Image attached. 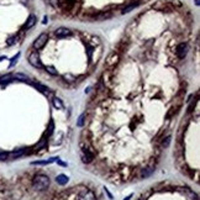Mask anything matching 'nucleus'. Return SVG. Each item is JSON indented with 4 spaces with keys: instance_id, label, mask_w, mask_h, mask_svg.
<instances>
[{
    "instance_id": "nucleus-1",
    "label": "nucleus",
    "mask_w": 200,
    "mask_h": 200,
    "mask_svg": "<svg viewBox=\"0 0 200 200\" xmlns=\"http://www.w3.org/2000/svg\"><path fill=\"white\" fill-rule=\"evenodd\" d=\"M32 185L33 188L36 190H38V192L46 190L50 187V178L47 175H45V174H36L33 177Z\"/></svg>"
},
{
    "instance_id": "nucleus-2",
    "label": "nucleus",
    "mask_w": 200,
    "mask_h": 200,
    "mask_svg": "<svg viewBox=\"0 0 200 200\" xmlns=\"http://www.w3.org/2000/svg\"><path fill=\"white\" fill-rule=\"evenodd\" d=\"M47 41H48V36H47V33H41V35L35 40V42H33V48H35V51H40V50H42V48L46 46Z\"/></svg>"
},
{
    "instance_id": "nucleus-3",
    "label": "nucleus",
    "mask_w": 200,
    "mask_h": 200,
    "mask_svg": "<svg viewBox=\"0 0 200 200\" xmlns=\"http://www.w3.org/2000/svg\"><path fill=\"white\" fill-rule=\"evenodd\" d=\"M29 63L35 68H42V63L40 60V55L37 51H32L29 56Z\"/></svg>"
},
{
    "instance_id": "nucleus-4",
    "label": "nucleus",
    "mask_w": 200,
    "mask_h": 200,
    "mask_svg": "<svg viewBox=\"0 0 200 200\" xmlns=\"http://www.w3.org/2000/svg\"><path fill=\"white\" fill-rule=\"evenodd\" d=\"M78 200H97V197L90 189H82L78 194Z\"/></svg>"
},
{
    "instance_id": "nucleus-5",
    "label": "nucleus",
    "mask_w": 200,
    "mask_h": 200,
    "mask_svg": "<svg viewBox=\"0 0 200 200\" xmlns=\"http://www.w3.org/2000/svg\"><path fill=\"white\" fill-rule=\"evenodd\" d=\"M175 53L178 56L179 60H184L187 57V53H188V45L185 42H182L177 46V50H175Z\"/></svg>"
},
{
    "instance_id": "nucleus-6",
    "label": "nucleus",
    "mask_w": 200,
    "mask_h": 200,
    "mask_svg": "<svg viewBox=\"0 0 200 200\" xmlns=\"http://www.w3.org/2000/svg\"><path fill=\"white\" fill-rule=\"evenodd\" d=\"M120 61V56L116 52H111L107 57H106V66L107 67H115Z\"/></svg>"
},
{
    "instance_id": "nucleus-7",
    "label": "nucleus",
    "mask_w": 200,
    "mask_h": 200,
    "mask_svg": "<svg viewBox=\"0 0 200 200\" xmlns=\"http://www.w3.org/2000/svg\"><path fill=\"white\" fill-rule=\"evenodd\" d=\"M55 35H56V37H58V38H64V37H69V36L72 35V31H70L69 29H67V27H58V29L55 31Z\"/></svg>"
},
{
    "instance_id": "nucleus-8",
    "label": "nucleus",
    "mask_w": 200,
    "mask_h": 200,
    "mask_svg": "<svg viewBox=\"0 0 200 200\" xmlns=\"http://www.w3.org/2000/svg\"><path fill=\"white\" fill-rule=\"evenodd\" d=\"M82 152H83V155H82V161H83L84 163H90L92 160L94 158V155H93L88 148H83Z\"/></svg>"
},
{
    "instance_id": "nucleus-9",
    "label": "nucleus",
    "mask_w": 200,
    "mask_h": 200,
    "mask_svg": "<svg viewBox=\"0 0 200 200\" xmlns=\"http://www.w3.org/2000/svg\"><path fill=\"white\" fill-rule=\"evenodd\" d=\"M36 21H37L36 15H30V16L27 17L25 25H24V30H30V29H32L33 26L36 25Z\"/></svg>"
},
{
    "instance_id": "nucleus-10",
    "label": "nucleus",
    "mask_w": 200,
    "mask_h": 200,
    "mask_svg": "<svg viewBox=\"0 0 200 200\" xmlns=\"http://www.w3.org/2000/svg\"><path fill=\"white\" fill-rule=\"evenodd\" d=\"M25 152H26V150H25V148L15 150V151H12L11 153H9V158H10V160H16V158H20L21 156H24V155H25Z\"/></svg>"
},
{
    "instance_id": "nucleus-11",
    "label": "nucleus",
    "mask_w": 200,
    "mask_h": 200,
    "mask_svg": "<svg viewBox=\"0 0 200 200\" xmlns=\"http://www.w3.org/2000/svg\"><path fill=\"white\" fill-rule=\"evenodd\" d=\"M32 85L38 90V92H41V93H43V94H46V95H50V94H51L50 89H48L46 85L41 84V83H32Z\"/></svg>"
},
{
    "instance_id": "nucleus-12",
    "label": "nucleus",
    "mask_w": 200,
    "mask_h": 200,
    "mask_svg": "<svg viewBox=\"0 0 200 200\" xmlns=\"http://www.w3.org/2000/svg\"><path fill=\"white\" fill-rule=\"evenodd\" d=\"M155 172V168L153 167H147V168H145V169H142L141 170V174H140V178L141 179H145V178H148L152 173Z\"/></svg>"
},
{
    "instance_id": "nucleus-13",
    "label": "nucleus",
    "mask_w": 200,
    "mask_h": 200,
    "mask_svg": "<svg viewBox=\"0 0 200 200\" xmlns=\"http://www.w3.org/2000/svg\"><path fill=\"white\" fill-rule=\"evenodd\" d=\"M52 105H53L57 110H63V109H64V104H63L62 99H60V98H57V97H53V98H52Z\"/></svg>"
},
{
    "instance_id": "nucleus-14",
    "label": "nucleus",
    "mask_w": 200,
    "mask_h": 200,
    "mask_svg": "<svg viewBox=\"0 0 200 200\" xmlns=\"http://www.w3.org/2000/svg\"><path fill=\"white\" fill-rule=\"evenodd\" d=\"M12 79H17V80H21V82H29L30 80L29 75H26L24 73H15V74H12Z\"/></svg>"
},
{
    "instance_id": "nucleus-15",
    "label": "nucleus",
    "mask_w": 200,
    "mask_h": 200,
    "mask_svg": "<svg viewBox=\"0 0 200 200\" xmlns=\"http://www.w3.org/2000/svg\"><path fill=\"white\" fill-rule=\"evenodd\" d=\"M68 177H67L66 174H60V175H57V178H56V182L60 184V185H66L67 183H68Z\"/></svg>"
},
{
    "instance_id": "nucleus-16",
    "label": "nucleus",
    "mask_w": 200,
    "mask_h": 200,
    "mask_svg": "<svg viewBox=\"0 0 200 200\" xmlns=\"http://www.w3.org/2000/svg\"><path fill=\"white\" fill-rule=\"evenodd\" d=\"M56 161H58V158L56 157H53V158H50V160H46V161H36V162H32V164H50V163H53V162H56Z\"/></svg>"
},
{
    "instance_id": "nucleus-17",
    "label": "nucleus",
    "mask_w": 200,
    "mask_h": 200,
    "mask_svg": "<svg viewBox=\"0 0 200 200\" xmlns=\"http://www.w3.org/2000/svg\"><path fill=\"white\" fill-rule=\"evenodd\" d=\"M45 69H46V72H47V73H50V74H52V75H58V72H57L56 67L46 66V67H45Z\"/></svg>"
},
{
    "instance_id": "nucleus-18",
    "label": "nucleus",
    "mask_w": 200,
    "mask_h": 200,
    "mask_svg": "<svg viewBox=\"0 0 200 200\" xmlns=\"http://www.w3.org/2000/svg\"><path fill=\"white\" fill-rule=\"evenodd\" d=\"M11 80H12V74H5L0 78V84L7 83V82H11Z\"/></svg>"
},
{
    "instance_id": "nucleus-19",
    "label": "nucleus",
    "mask_w": 200,
    "mask_h": 200,
    "mask_svg": "<svg viewBox=\"0 0 200 200\" xmlns=\"http://www.w3.org/2000/svg\"><path fill=\"white\" fill-rule=\"evenodd\" d=\"M85 117H87V114L85 112H83L79 117H78V121H77V125L79 126V127H82L83 125H84V121H85Z\"/></svg>"
},
{
    "instance_id": "nucleus-20",
    "label": "nucleus",
    "mask_w": 200,
    "mask_h": 200,
    "mask_svg": "<svg viewBox=\"0 0 200 200\" xmlns=\"http://www.w3.org/2000/svg\"><path fill=\"white\" fill-rule=\"evenodd\" d=\"M109 17H111V14H110V12H101L98 16H95L97 20H104V19H109Z\"/></svg>"
},
{
    "instance_id": "nucleus-21",
    "label": "nucleus",
    "mask_w": 200,
    "mask_h": 200,
    "mask_svg": "<svg viewBox=\"0 0 200 200\" xmlns=\"http://www.w3.org/2000/svg\"><path fill=\"white\" fill-rule=\"evenodd\" d=\"M138 5V2H135V4H131V5H129L127 7H125V9H122V14H127V12H130L131 10H133L136 6Z\"/></svg>"
},
{
    "instance_id": "nucleus-22",
    "label": "nucleus",
    "mask_w": 200,
    "mask_h": 200,
    "mask_svg": "<svg viewBox=\"0 0 200 200\" xmlns=\"http://www.w3.org/2000/svg\"><path fill=\"white\" fill-rule=\"evenodd\" d=\"M19 57H20V53H16V55H15V56H14V57L11 58V62H10V66H9L10 68H11V67H14L15 64H16V62H17Z\"/></svg>"
},
{
    "instance_id": "nucleus-23",
    "label": "nucleus",
    "mask_w": 200,
    "mask_h": 200,
    "mask_svg": "<svg viewBox=\"0 0 200 200\" xmlns=\"http://www.w3.org/2000/svg\"><path fill=\"white\" fill-rule=\"evenodd\" d=\"M9 158V153L5 151H0V161H6Z\"/></svg>"
},
{
    "instance_id": "nucleus-24",
    "label": "nucleus",
    "mask_w": 200,
    "mask_h": 200,
    "mask_svg": "<svg viewBox=\"0 0 200 200\" xmlns=\"http://www.w3.org/2000/svg\"><path fill=\"white\" fill-rule=\"evenodd\" d=\"M53 130H55V124H53V121H51L50 122V125H48V136H51L52 133H53Z\"/></svg>"
},
{
    "instance_id": "nucleus-25",
    "label": "nucleus",
    "mask_w": 200,
    "mask_h": 200,
    "mask_svg": "<svg viewBox=\"0 0 200 200\" xmlns=\"http://www.w3.org/2000/svg\"><path fill=\"white\" fill-rule=\"evenodd\" d=\"M15 42H16V37L12 36V37H9V38H7V42H6V43H7V46H11V45H14Z\"/></svg>"
},
{
    "instance_id": "nucleus-26",
    "label": "nucleus",
    "mask_w": 200,
    "mask_h": 200,
    "mask_svg": "<svg viewBox=\"0 0 200 200\" xmlns=\"http://www.w3.org/2000/svg\"><path fill=\"white\" fill-rule=\"evenodd\" d=\"M48 2H50V5H52L55 7L60 6V0H48Z\"/></svg>"
},
{
    "instance_id": "nucleus-27",
    "label": "nucleus",
    "mask_w": 200,
    "mask_h": 200,
    "mask_svg": "<svg viewBox=\"0 0 200 200\" xmlns=\"http://www.w3.org/2000/svg\"><path fill=\"white\" fill-rule=\"evenodd\" d=\"M169 143H170V136H168L166 138V141H163V146H164V147H168Z\"/></svg>"
},
{
    "instance_id": "nucleus-28",
    "label": "nucleus",
    "mask_w": 200,
    "mask_h": 200,
    "mask_svg": "<svg viewBox=\"0 0 200 200\" xmlns=\"http://www.w3.org/2000/svg\"><path fill=\"white\" fill-rule=\"evenodd\" d=\"M47 20H48V19H47V16H45V17H43V21H42V22H43V25H46V24H47Z\"/></svg>"
},
{
    "instance_id": "nucleus-29",
    "label": "nucleus",
    "mask_w": 200,
    "mask_h": 200,
    "mask_svg": "<svg viewBox=\"0 0 200 200\" xmlns=\"http://www.w3.org/2000/svg\"><path fill=\"white\" fill-rule=\"evenodd\" d=\"M131 197H132V195H129L127 198H125V199H124V200H129V199H130V198H131Z\"/></svg>"
},
{
    "instance_id": "nucleus-30",
    "label": "nucleus",
    "mask_w": 200,
    "mask_h": 200,
    "mask_svg": "<svg viewBox=\"0 0 200 200\" xmlns=\"http://www.w3.org/2000/svg\"><path fill=\"white\" fill-rule=\"evenodd\" d=\"M2 60H5V57H4V56H2V57H0V62H1Z\"/></svg>"
}]
</instances>
